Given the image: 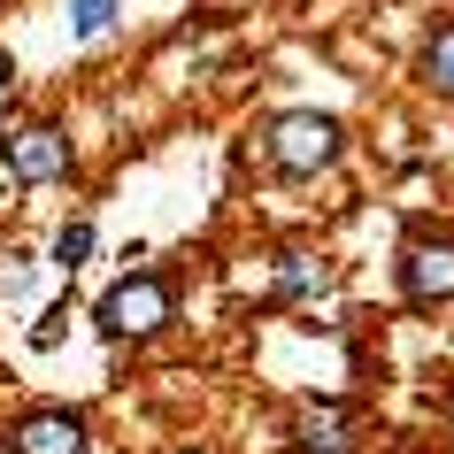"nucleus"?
I'll return each instance as SVG.
<instances>
[{
	"label": "nucleus",
	"mask_w": 454,
	"mask_h": 454,
	"mask_svg": "<svg viewBox=\"0 0 454 454\" xmlns=\"http://www.w3.org/2000/svg\"><path fill=\"white\" fill-rule=\"evenodd\" d=\"M262 162L278 169V177H316V169H332L339 154H347V131H339V116H316V108H286V116L262 123Z\"/></svg>",
	"instance_id": "f257e3e1"
},
{
	"label": "nucleus",
	"mask_w": 454,
	"mask_h": 454,
	"mask_svg": "<svg viewBox=\"0 0 454 454\" xmlns=\"http://www.w3.org/2000/svg\"><path fill=\"white\" fill-rule=\"evenodd\" d=\"M169 309H177V293H169V278L162 270H131L123 286H108L93 301V324H100V339H154L169 324Z\"/></svg>",
	"instance_id": "f03ea898"
},
{
	"label": "nucleus",
	"mask_w": 454,
	"mask_h": 454,
	"mask_svg": "<svg viewBox=\"0 0 454 454\" xmlns=\"http://www.w3.org/2000/svg\"><path fill=\"white\" fill-rule=\"evenodd\" d=\"M0 162H8L16 185H54V177L77 169V154H70V139L54 123H16V131L0 123Z\"/></svg>",
	"instance_id": "7ed1b4c3"
},
{
	"label": "nucleus",
	"mask_w": 454,
	"mask_h": 454,
	"mask_svg": "<svg viewBox=\"0 0 454 454\" xmlns=\"http://www.w3.org/2000/svg\"><path fill=\"white\" fill-rule=\"evenodd\" d=\"M401 293L416 301V309H439V301H454V239H431V231H416V239L401 247Z\"/></svg>",
	"instance_id": "20e7f679"
},
{
	"label": "nucleus",
	"mask_w": 454,
	"mask_h": 454,
	"mask_svg": "<svg viewBox=\"0 0 454 454\" xmlns=\"http://www.w3.org/2000/svg\"><path fill=\"white\" fill-rule=\"evenodd\" d=\"M93 447V431H85V416H70V408H31V416H16V431L0 439V454H85Z\"/></svg>",
	"instance_id": "39448f33"
},
{
	"label": "nucleus",
	"mask_w": 454,
	"mask_h": 454,
	"mask_svg": "<svg viewBox=\"0 0 454 454\" xmlns=\"http://www.w3.org/2000/svg\"><path fill=\"white\" fill-rule=\"evenodd\" d=\"M339 270L324 262V254H278V286H270V301L278 309H293V301H316V293H332Z\"/></svg>",
	"instance_id": "423d86ee"
},
{
	"label": "nucleus",
	"mask_w": 454,
	"mask_h": 454,
	"mask_svg": "<svg viewBox=\"0 0 454 454\" xmlns=\"http://www.w3.org/2000/svg\"><path fill=\"white\" fill-rule=\"evenodd\" d=\"M293 447L301 454H355V431H347L339 408H301L293 416Z\"/></svg>",
	"instance_id": "0eeeda50"
},
{
	"label": "nucleus",
	"mask_w": 454,
	"mask_h": 454,
	"mask_svg": "<svg viewBox=\"0 0 454 454\" xmlns=\"http://www.w3.org/2000/svg\"><path fill=\"white\" fill-rule=\"evenodd\" d=\"M47 262H54V270H70V278H77V270H85V262H93V223H85V215H70V223L54 231Z\"/></svg>",
	"instance_id": "6e6552de"
},
{
	"label": "nucleus",
	"mask_w": 454,
	"mask_h": 454,
	"mask_svg": "<svg viewBox=\"0 0 454 454\" xmlns=\"http://www.w3.org/2000/svg\"><path fill=\"white\" fill-rule=\"evenodd\" d=\"M424 77L439 85V93H454V24H439L424 39Z\"/></svg>",
	"instance_id": "1a4fd4ad"
},
{
	"label": "nucleus",
	"mask_w": 454,
	"mask_h": 454,
	"mask_svg": "<svg viewBox=\"0 0 454 454\" xmlns=\"http://www.w3.org/2000/svg\"><path fill=\"white\" fill-rule=\"evenodd\" d=\"M123 0H70V39H100V31L116 24Z\"/></svg>",
	"instance_id": "9d476101"
}]
</instances>
